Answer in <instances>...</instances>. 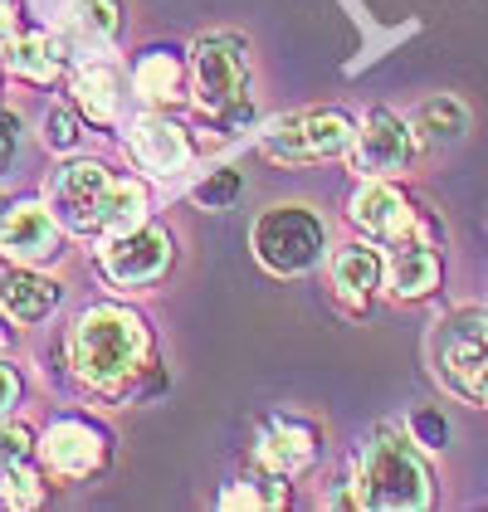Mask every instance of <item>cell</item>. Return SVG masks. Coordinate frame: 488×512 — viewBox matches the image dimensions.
Returning a JSON list of instances; mask_svg holds the SVG:
<instances>
[{
  "instance_id": "1",
  "label": "cell",
  "mask_w": 488,
  "mask_h": 512,
  "mask_svg": "<svg viewBox=\"0 0 488 512\" xmlns=\"http://www.w3.org/2000/svg\"><path fill=\"white\" fill-rule=\"evenodd\" d=\"M69 366L93 395H132L152 376V327L127 303H88L69 327Z\"/></svg>"
},
{
  "instance_id": "2",
  "label": "cell",
  "mask_w": 488,
  "mask_h": 512,
  "mask_svg": "<svg viewBox=\"0 0 488 512\" xmlns=\"http://www.w3.org/2000/svg\"><path fill=\"white\" fill-rule=\"evenodd\" d=\"M420 439L396 425H376L366 439V454L357 464L352 478V493H357V508H376V512H415L435 503V483L430 469L415 449Z\"/></svg>"
},
{
  "instance_id": "3",
  "label": "cell",
  "mask_w": 488,
  "mask_h": 512,
  "mask_svg": "<svg viewBox=\"0 0 488 512\" xmlns=\"http://www.w3.org/2000/svg\"><path fill=\"white\" fill-rule=\"evenodd\" d=\"M191 93L215 122L249 118V44L235 30H210L191 44Z\"/></svg>"
},
{
  "instance_id": "4",
  "label": "cell",
  "mask_w": 488,
  "mask_h": 512,
  "mask_svg": "<svg viewBox=\"0 0 488 512\" xmlns=\"http://www.w3.org/2000/svg\"><path fill=\"white\" fill-rule=\"evenodd\" d=\"M249 249L254 259L269 269L274 278H298L308 269L323 264V249H327V225L298 200H279L269 205L254 230H249Z\"/></svg>"
},
{
  "instance_id": "5",
  "label": "cell",
  "mask_w": 488,
  "mask_h": 512,
  "mask_svg": "<svg viewBox=\"0 0 488 512\" xmlns=\"http://www.w3.org/2000/svg\"><path fill=\"white\" fill-rule=\"evenodd\" d=\"M430 356L449 391L488 410V308H454L435 327Z\"/></svg>"
},
{
  "instance_id": "6",
  "label": "cell",
  "mask_w": 488,
  "mask_h": 512,
  "mask_svg": "<svg viewBox=\"0 0 488 512\" xmlns=\"http://www.w3.org/2000/svg\"><path fill=\"white\" fill-rule=\"evenodd\" d=\"M352 137H357V122L342 108H308V113L274 122L259 137V152L269 161H284V166H308V161L342 157L352 147Z\"/></svg>"
},
{
  "instance_id": "7",
  "label": "cell",
  "mask_w": 488,
  "mask_h": 512,
  "mask_svg": "<svg viewBox=\"0 0 488 512\" xmlns=\"http://www.w3.org/2000/svg\"><path fill=\"white\" fill-rule=\"evenodd\" d=\"M35 459H40V469L54 483H88V478L108 473V464H113V434L103 430L98 420L64 415V420L40 430Z\"/></svg>"
},
{
  "instance_id": "8",
  "label": "cell",
  "mask_w": 488,
  "mask_h": 512,
  "mask_svg": "<svg viewBox=\"0 0 488 512\" xmlns=\"http://www.w3.org/2000/svg\"><path fill=\"white\" fill-rule=\"evenodd\" d=\"M113 181H118V176L98 157H79V152H74V157L49 176L44 196H49V210L59 215V225H64L69 235L98 239V220H103V205H108Z\"/></svg>"
},
{
  "instance_id": "9",
  "label": "cell",
  "mask_w": 488,
  "mask_h": 512,
  "mask_svg": "<svg viewBox=\"0 0 488 512\" xmlns=\"http://www.w3.org/2000/svg\"><path fill=\"white\" fill-rule=\"evenodd\" d=\"M171 259H176V239H171L166 225H152V220L137 225V230H127V235L98 239V269L118 288H147V283H157L171 269Z\"/></svg>"
},
{
  "instance_id": "10",
  "label": "cell",
  "mask_w": 488,
  "mask_h": 512,
  "mask_svg": "<svg viewBox=\"0 0 488 512\" xmlns=\"http://www.w3.org/2000/svg\"><path fill=\"white\" fill-rule=\"evenodd\" d=\"M347 220H352L366 239H376V244L420 239V225H425L420 205H415L401 186H391V176H362V186L347 200Z\"/></svg>"
},
{
  "instance_id": "11",
  "label": "cell",
  "mask_w": 488,
  "mask_h": 512,
  "mask_svg": "<svg viewBox=\"0 0 488 512\" xmlns=\"http://www.w3.org/2000/svg\"><path fill=\"white\" fill-rule=\"evenodd\" d=\"M415 152H420L415 122H406L391 108H371L357 127V137H352V147H347L357 176H401L415 161Z\"/></svg>"
},
{
  "instance_id": "12",
  "label": "cell",
  "mask_w": 488,
  "mask_h": 512,
  "mask_svg": "<svg viewBox=\"0 0 488 512\" xmlns=\"http://www.w3.org/2000/svg\"><path fill=\"white\" fill-rule=\"evenodd\" d=\"M64 225L59 215L49 210V200H20L0 215V259L5 264H30V269H44L64 254Z\"/></svg>"
},
{
  "instance_id": "13",
  "label": "cell",
  "mask_w": 488,
  "mask_h": 512,
  "mask_svg": "<svg viewBox=\"0 0 488 512\" xmlns=\"http://www.w3.org/2000/svg\"><path fill=\"white\" fill-rule=\"evenodd\" d=\"M127 152L147 176L171 181V176H181L191 166V137L162 113H142L132 122V132H127Z\"/></svg>"
},
{
  "instance_id": "14",
  "label": "cell",
  "mask_w": 488,
  "mask_h": 512,
  "mask_svg": "<svg viewBox=\"0 0 488 512\" xmlns=\"http://www.w3.org/2000/svg\"><path fill=\"white\" fill-rule=\"evenodd\" d=\"M327 283H332V293H337V303L342 308H352V313H366L371 308V298L386 288V259L371 249V244H342L332 259H327Z\"/></svg>"
},
{
  "instance_id": "15",
  "label": "cell",
  "mask_w": 488,
  "mask_h": 512,
  "mask_svg": "<svg viewBox=\"0 0 488 512\" xmlns=\"http://www.w3.org/2000/svg\"><path fill=\"white\" fill-rule=\"evenodd\" d=\"M313 459H318V430H313L308 420H298V415H274V420H264L259 444H254V464H264V469L293 478V473L308 469Z\"/></svg>"
},
{
  "instance_id": "16",
  "label": "cell",
  "mask_w": 488,
  "mask_h": 512,
  "mask_svg": "<svg viewBox=\"0 0 488 512\" xmlns=\"http://www.w3.org/2000/svg\"><path fill=\"white\" fill-rule=\"evenodd\" d=\"M64 303V283L49 278L44 269H30V264H10V274L0 278V308L10 322L20 327H35L44 317Z\"/></svg>"
},
{
  "instance_id": "17",
  "label": "cell",
  "mask_w": 488,
  "mask_h": 512,
  "mask_svg": "<svg viewBox=\"0 0 488 512\" xmlns=\"http://www.w3.org/2000/svg\"><path fill=\"white\" fill-rule=\"evenodd\" d=\"M440 274H445V264H440L435 244H425V239L391 244V254H386V293H391L396 303L430 298V293L440 288Z\"/></svg>"
},
{
  "instance_id": "18",
  "label": "cell",
  "mask_w": 488,
  "mask_h": 512,
  "mask_svg": "<svg viewBox=\"0 0 488 512\" xmlns=\"http://www.w3.org/2000/svg\"><path fill=\"white\" fill-rule=\"evenodd\" d=\"M5 74L20 83H35V88L54 83L64 74V40L49 35V30H30V25H25V30L15 35V44L5 49Z\"/></svg>"
},
{
  "instance_id": "19",
  "label": "cell",
  "mask_w": 488,
  "mask_h": 512,
  "mask_svg": "<svg viewBox=\"0 0 488 512\" xmlns=\"http://www.w3.org/2000/svg\"><path fill=\"white\" fill-rule=\"evenodd\" d=\"M118 103H122V74L113 64H83L74 74V108L93 127H108L118 118Z\"/></svg>"
},
{
  "instance_id": "20",
  "label": "cell",
  "mask_w": 488,
  "mask_h": 512,
  "mask_svg": "<svg viewBox=\"0 0 488 512\" xmlns=\"http://www.w3.org/2000/svg\"><path fill=\"white\" fill-rule=\"evenodd\" d=\"M186 74H191V64H181L176 49H147V54L132 64V88H137V98H147V103H176Z\"/></svg>"
},
{
  "instance_id": "21",
  "label": "cell",
  "mask_w": 488,
  "mask_h": 512,
  "mask_svg": "<svg viewBox=\"0 0 488 512\" xmlns=\"http://www.w3.org/2000/svg\"><path fill=\"white\" fill-rule=\"evenodd\" d=\"M137 225H147V186L132 176H118L108 191V205H103V220H98V239L127 235Z\"/></svg>"
},
{
  "instance_id": "22",
  "label": "cell",
  "mask_w": 488,
  "mask_h": 512,
  "mask_svg": "<svg viewBox=\"0 0 488 512\" xmlns=\"http://www.w3.org/2000/svg\"><path fill=\"white\" fill-rule=\"evenodd\" d=\"M49 473L40 469V459H20V464H0V508L25 512L44 503V483Z\"/></svg>"
},
{
  "instance_id": "23",
  "label": "cell",
  "mask_w": 488,
  "mask_h": 512,
  "mask_svg": "<svg viewBox=\"0 0 488 512\" xmlns=\"http://www.w3.org/2000/svg\"><path fill=\"white\" fill-rule=\"evenodd\" d=\"M464 127H469V113H464V103L459 98H430L420 113H415V132H420V142H459L464 137Z\"/></svg>"
},
{
  "instance_id": "24",
  "label": "cell",
  "mask_w": 488,
  "mask_h": 512,
  "mask_svg": "<svg viewBox=\"0 0 488 512\" xmlns=\"http://www.w3.org/2000/svg\"><path fill=\"white\" fill-rule=\"evenodd\" d=\"M83 113L74 103H54L49 113H44V147L49 152H59V157H74L83 147Z\"/></svg>"
},
{
  "instance_id": "25",
  "label": "cell",
  "mask_w": 488,
  "mask_h": 512,
  "mask_svg": "<svg viewBox=\"0 0 488 512\" xmlns=\"http://www.w3.org/2000/svg\"><path fill=\"white\" fill-rule=\"evenodd\" d=\"M240 196H244V176L235 166H215V171H205L201 181L191 186V200L205 205V210H230Z\"/></svg>"
},
{
  "instance_id": "26",
  "label": "cell",
  "mask_w": 488,
  "mask_h": 512,
  "mask_svg": "<svg viewBox=\"0 0 488 512\" xmlns=\"http://www.w3.org/2000/svg\"><path fill=\"white\" fill-rule=\"evenodd\" d=\"M79 10V25L88 30V40L113 44L122 35V0H83Z\"/></svg>"
},
{
  "instance_id": "27",
  "label": "cell",
  "mask_w": 488,
  "mask_h": 512,
  "mask_svg": "<svg viewBox=\"0 0 488 512\" xmlns=\"http://www.w3.org/2000/svg\"><path fill=\"white\" fill-rule=\"evenodd\" d=\"M35 444L40 434L20 420H0V464H20V459H35Z\"/></svg>"
},
{
  "instance_id": "28",
  "label": "cell",
  "mask_w": 488,
  "mask_h": 512,
  "mask_svg": "<svg viewBox=\"0 0 488 512\" xmlns=\"http://www.w3.org/2000/svg\"><path fill=\"white\" fill-rule=\"evenodd\" d=\"M20 132H25L20 113L0 108V181H5V176L15 171V161H20Z\"/></svg>"
},
{
  "instance_id": "29",
  "label": "cell",
  "mask_w": 488,
  "mask_h": 512,
  "mask_svg": "<svg viewBox=\"0 0 488 512\" xmlns=\"http://www.w3.org/2000/svg\"><path fill=\"white\" fill-rule=\"evenodd\" d=\"M20 395H25V381H20V371H15V361L0 352V420L20 405Z\"/></svg>"
},
{
  "instance_id": "30",
  "label": "cell",
  "mask_w": 488,
  "mask_h": 512,
  "mask_svg": "<svg viewBox=\"0 0 488 512\" xmlns=\"http://www.w3.org/2000/svg\"><path fill=\"white\" fill-rule=\"evenodd\" d=\"M10 342H15V327H5V322H0V352H10Z\"/></svg>"
},
{
  "instance_id": "31",
  "label": "cell",
  "mask_w": 488,
  "mask_h": 512,
  "mask_svg": "<svg viewBox=\"0 0 488 512\" xmlns=\"http://www.w3.org/2000/svg\"><path fill=\"white\" fill-rule=\"evenodd\" d=\"M0 79H5V59H0Z\"/></svg>"
}]
</instances>
